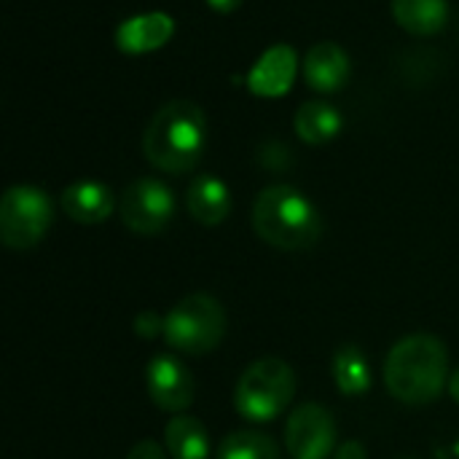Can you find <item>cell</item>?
<instances>
[{
	"label": "cell",
	"mask_w": 459,
	"mask_h": 459,
	"mask_svg": "<svg viewBox=\"0 0 459 459\" xmlns=\"http://www.w3.org/2000/svg\"><path fill=\"white\" fill-rule=\"evenodd\" d=\"M449 352L433 333L401 339L385 360V385L406 406H428L449 387Z\"/></svg>",
	"instance_id": "obj_1"
},
{
	"label": "cell",
	"mask_w": 459,
	"mask_h": 459,
	"mask_svg": "<svg viewBox=\"0 0 459 459\" xmlns=\"http://www.w3.org/2000/svg\"><path fill=\"white\" fill-rule=\"evenodd\" d=\"M207 145V118L196 102L175 100L156 110L143 134L145 159L161 172L183 175L194 169Z\"/></svg>",
	"instance_id": "obj_2"
},
{
	"label": "cell",
	"mask_w": 459,
	"mask_h": 459,
	"mask_svg": "<svg viewBox=\"0 0 459 459\" xmlns=\"http://www.w3.org/2000/svg\"><path fill=\"white\" fill-rule=\"evenodd\" d=\"M255 234L277 250H307L323 234L312 199L293 186H269L253 202Z\"/></svg>",
	"instance_id": "obj_3"
},
{
	"label": "cell",
	"mask_w": 459,
	"mask_h": 459,
	"mask_svg": "<svg viewBox=\"0 0 459 459\" xmlns=\"http://www.w3.org/2000/svg\"><path fill=\"white\" fill-rule=\"evenodd\" d=\"M296 395V374L280 358H261L250 363L234 390V409L247 422L277 420Z\"/></svg>",
	"instance_id": "obj_4"
},
{
	"label": "cell",
	"mask_w": 459,
	"mask_h": 459,
	"mask_svg": "<svg viewBox=\"0 0 459 459\" xmlns=\"http://www.w3.org/2000/svg\"><path fill=\"white\" fill-rule=\"evenodd\" d=\"M226 336V312L218 299L191 293L164 315V342L180 355L202 358Z\"/></svg>",
	"instance_id": "obj_5"
},
{
	"label": "cell",
	"mask_w": 459,
	"mask_h": 459,
	"mask_svg": "<svg viewBox=\"0 0 459 459\" xmlns=\"http://www.w3.org/2000/svg\"><path fill=\"white\" fill-rule=\"evenodd\" d=\"M54 221L46 191L35 186H11L0 199V239L8 250L35 247Z\"/></svg>",
	"instance_id": "obj_6"
},
{
	"label": "cell",
	"mask_w": 459,
	"mask_h": 459,
	"mask_svg": "<svg viewBox=\"0 0 459 459\" xmlns=\"http://www.w3.org/2000/svg\"><path fill=\"white\" fill-rule=\"evenodd\" d=\"M121 223L143 237L164 231L175 218V194L156 178H137L118 199Z\"/></svg>",
	"instance_id": "obj_7"
},
{
	"label": "cell",
	"mask_w": 459,
	"mask_h": 459,
	"mask_svg": "<svg viewBox=\"0 0 459 459\" xmlns=\"http://www.w3.org/2000/svg\"><path fill=\"white\" fill-rule=\"evenodd\" d=\"M285 449L293 459H328L336 452V420L320 403L293 409L285 425Z\"/></svg>",
	"instance_id": "obj_8"
},
{
	"label": "cell",
	"mask_w": 459,
	"mask_h": 459,
	"mask_svg": "<svg viewBox=\"0 0 459 459\" xmlns=\"http://www.w3.org/2000/svg\"><path fill=\"white\" fill-rule=\"evenodd\" d=\"M145 387L151 401L169 414H183L196 398L194 377L175 355H156L145 366Z\"/></svg>",
	"instance_id": "obj_9"
},
{
	"label": "cell",
	"mask_w": 459,
	"mask_h": 459,
	"mask_svg": "<svg viewBox=\"0 0 459 459\" xmlns=\"http://www.w3.org/2000/svg\"><path fill=\"white\" fill-rule=\"evenodd\" d=\"M299 73V56L290 46L277 43L266 48L247 75V89L258 97H282L290 91Z\"/></svg>",
	"instance_id": "obj_10"
},
{
	"label": "cell",
	"mask_w": 459,
	"mask_h": 459,
	"mask_svg": "<svg viewBox=\"0 0 459 459\" xmlns=\"http://www.w3.org/2000/svg\"><path fill=\"white\" fill-rule=\"evenodd\" d=\"M304 78L315 91L331 94L347 86L350 81V56L333 40L315 43L304 56Z\"/></svg>",
	"instance_id": "obj_11"
},
{
	"label": "cell",
	"mask_w": 459,
	"mask_h": 459,
	"mask_svg": "<svg viewBox=\"0 0 459 459\" xmlns=\"http://www.w3.org/2000/svg\"><path fill=\"white\" fill-rule=\"evenodd\" d=\"M175 32V22L164 11L137 13L118 24L116 30V46L124 54H148L161 48Z\"/></svg>",
	"instance_id": "obj_12"
},
{
	"label": "cell",
	"mask_w": 459,
	"mask_h": 459,
	"mask_svg": "<svg viewBox=\"0 0 459 459\" xmlns=\"http://www.w3.org/2000/svg\"><path fill=\"white\" fill-rule=\"evenodd\" d=\"M113 194L105 183L97 180H78L62 191V210L70 221L83 226H97L110 218L113 212Z\"/></svg>",
	"instance_id": "obj_13"
},
{
	"label": "cell",
	"mask_w": 459,
	"mask_h": 459,
	"mask_svg": "<svg viewBox=\"0 0 459 459\" xmlns=\"http://www.w3.org/2000/svg\"><path fill=\"white\" fill-rule=\"evenodd\" d=\"M188 215L202 226H218L231 212V191L215 175H199L186 191Z\"/></svg>",
	"instance_id": "obj_14"
},
{
	"label": "cell",
	"mask_w": 459,
	"mask_h": 459,
	"mask_svg": "<svg viewBox=\"0 0 459 459\" xmlns=\"http://www.w3.org/2000/svg\"><path fill=\"white\" fill-rule=\"evenodd\" d=\"M164 449L172 459H210V436L204 425L188 414H178L164 425Z\"/></svg>",
	"instance_id": "obj_15"
},
{
	"label": "cell",
	"mask_w": 459,
	"mask_h": 459,
	"mask_svg": "<svg viewBox=\"0 0 459 459\" xmlns=\"http://www.w3.org/2000/svg\"><path fill=\"white\" fill-rule=\"evenodd\" d=\"M342 124H344L342 121V113L333 105L317 102V100L304 102L296 110V118H293L296 134L307 145H325V143H331L342 132Z\"/></svg>",
	"instance_id": "obj_16"
},
{
	"label": "cell",
	"mask_w": 459,
	"mask_h": 459,
	"mask_svg": "<svg viewBox=\"0 0 459 459\" xmlns=\"http://www.w3.org/2000/svg\"><path fill=\"white\" fill-rule=\"evenodd\" d=\"M395 22L411 35H436L449 22L446 0H393Z\"/></svg>",
	"instance_id": "obj_17"
},
{
	"label": "cell",
	"mask_w": 459,
	"mask_h": 459,
	"mask_svg": "<svg viewBox=\"0 0 459 459\" xmlns=\"http://www.w3.org/2000/svg\"><path fill=\"white\" fill-rule=\"evenodd\" d=\"M331 371H333L336 390L342 395H347V398L366 395L368 387H371V366H368L363 350L355 347V344H347V347L336 350Z\"/></svg>",
	"instance_id": "obj_18"
},
{
	"label": "cell",
	"mask_w": 459,
	"mask_h": 459,
	"mask_svg": "<svg viewBox=\"0 0 459 459\" xmlns=\"http://www.w3.org/2000/svg\"><path fill=\"white\" fill-rule=\"evenodd\" d=\"M218 459H280V446L266 433L237 430L221 441Z\"/></svg>",
	"instance_id": "obj_19"
},
{
	"label": "cell",
	"mask_w": 459,
	"mask_h": 459,
	"mask_svg": "<svg viewBox=\"0 0 459 459\" xmlns=\"http://www.w3.org/2000/svg\"><path fill=\"white\" fill-rule=\"evenodd\" d=\"M134 333L145 342H153L156 336H164V317H159L156 312L145 309L134 317Z\"/></svg>",
	"instance_id": "obj_20"
},
{
	"label": "cell",
	"mask_w": 459,
	"mask_h": 459,
	"mask_svg": "<svg viewBox=\"0 0 459 459\" xmlns=\"http://www.w3.org/2000/svg\"><path fill=\"white\" fill-rule=\"evenodd\" d=\"M261 164L269 167L272 172H282L290 167V151L282 143H269L266 148H261Z\"/></svg>",
	"instance_id": "obj_21"
},
{
	"label": "cell",
	"mask_w": 459,
	"mask_h": 459,
	"mask_svg": "<svg viewBox=\"0 0 459 459\" xmlns=\"http://www.w3.org/2000/svg\"><path fill=\"white\" fill-rule=\"evenodd\" d=\"M126 459H167V449H161L156 441L145 438V441H137V444L129 449Z\"/></svg>",
	"instance_id": "obj_22"
},
{
	"label": "cell",
	"mask_w": 459,
	"mask_h": 459,
	"mask_svg": "<svg viewBox=\"0 0 459 459\" xmlns=\"http://www.w3.org/2000/svg\"><path fill=\"white\" fill-rule=\"evenodd\" d=\"M333 459H368V452L360 441H344L336 452Z\"/></svg>",
	"instance_id": "obj_23"
},
{
	"label": "cell",
	"mask_w": 459,
	"mask_h": 459,
	"mask_svg": "<svg viewBox=\"0 0 459 459\" xmlns=\"http://www.w3.org/2000/svg\"><path fill=\"white\" fill-rule=\"evenodd\" d=\"M207 5L218 13H231L242 5V0H207Z\"/></svg>",
	"instance_id": "obj_24"
},
{
	"label": "cell",
	"mask_w": 459,
	"mask_h": 459,
	"mask_svg": "<svg viewBox=\"0 0 459 459\" xmlns=\"http://www.w3.org/2000/svg\"><path fill=\"white\" fill-rule=\"evenodd\" d=\"M449 395L459 403V368H455L452 377H449Z\"/></svg>",
	"instance_id": "obj_25"
}]
</instances>
